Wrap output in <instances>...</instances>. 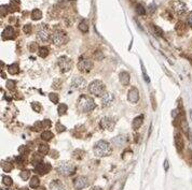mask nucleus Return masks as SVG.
<instances>
[{
  "label": "nucleus",
  "instance_id": "1",
  "mask_svg": "<svg viewBox=\"0 0 192 190\" xmlns=\"http://www.w3.org/2000/svg\"><path fill=\"white\" fill-rule=\"evenodd\" d=\"M77 106H78V110L80 111V112H82V113H89V112H92L95 109L96 104L91 97L82 95L78 99Z\"/></svg>",
  "mask_w": 192,
  "mask_h": 190
},
{
  "label": "nucleus",
  "instance_id": "2",
  "mask_svg": "<svg viewBox=\"0 0 192 190\" xmlns=\"http://www.w3.org/2000/svg\"><path fill=\"white\" fill-rule=\"evenodd\" d=\"M93 151L96 157H107L112 154V148L110 144L106 141H98L95 143Z\"/></svg>",
  "mask_w": 192,
  "mask_h": 190
},
{
  "label": "nucleus",
  "instance_id": "3",
  "mask_svg": "<svg viewBox=\"0 0 192 190\" xmlns=\"http://www.w3.org/2000/svg\"><path fill=\"white\" fill-rule=\"evenodd\" d=\"M89 92L96 97H103L106 94V86L102 81H93L89 86Z\"/></svg>",
  "mask_w": 192,
  "mask_h": 190
},
{
  "label": "nucleus",
  "instance_id": "4",
  "mask_svg": "<svg viewBox=\"0 0 192 190\" xmlns=\"http://www.w3.org/2000/svg\"><path fill=\"white\" fill-rule=\"evenodd\" d=\"M57 171L61 175L63 176H69L71 174H74V171H76V165L71 162H68V161H64V162H61L59 165L57 167Z\"/></svg>",
  "mask_w": 192,
  "mask_h": 190
},
{
  "label": "nucleus",
  "instance_id": "5",
  "mask_svg": "<svg viewBox=\"0 0 192 190\" xmlns=\"http://www.w3.org/2000/svg\"><path fill=\"white\" fill-rule=\"evenodd\" d=\"M51 39L52 42L55 45H57V46H61V45H63V44H65L67 42L66 33L62 31V30H55L54 32L52 33Z\"/></svg>",
  "mask_w": 192,
  "mask_h": 190
},
{
  "label": "nucleus",
  "instance_id": "6",
  "mask_svg": "<svg viewBox=\"0 0 192 190\" xmlns=\"http://www.w3.org/2000/svg\"><path fill=\"white\" fill-rule=\"evenodd\" d=\"M57 63H58V67L61 68V70H62L63 72L69 71V70L71 69V66H72V61H71L68 57H66V56L59 57Z\"/></svg>",
  "mask_w": 192,
  "mask_h": 190
},
{
  "label": "nucleus",
  "instance_id": "7",
  "mask_svg": "<svg viewBox=\"0 0 192 190\" xmlns=\"http://www.w3.org/2000/svg\"><path fill=\"white\" fill-rule=\"evenodd\" d=\"M93 68V62L90 59H80V61L78 62V69L83 73L90 72Z\"/></svg>",
  "mask_w": 192,
  "mask_h": 190
},
{
  "label": "nucleus",
  "instance_id": "8",
  "mask_svg": "<svg viewBox=\"0 0 192 190\" xmlns=\"http://www.w3.org/2000/svg\"><path fill=\"white\" fill-rule=\"evenodd\" d=\"M37 38L41 42H47L50 39V33H49V28L47 25H41V27L38 29Z\"/></svg>",
  "mask_w": 192,
  "mask_h": 190
},
{
  "label": "nucleus",
  "instance_id": "9",
  "mask_svg": "<svg viewBox=\"0 0 192 190\" xmlns=\"http://www.w3.org/2000/svg\"><path fill=\"white\" fill-rule=\"evenodd\" d=\"M51 165L50 163H45V162H39L37 165H35V172L39 174V175H45L47 173L51 171Z\"/></svg>",
  "mask_w": 192,
  "mask_h": 190
},
{
  "label": "nucleus",
  "instance_id": "10",
  "mask_svg": "<svg viewBox=\"0 0 192 190\" xmlns=\"http://www.w3.org/2000/svg\"><path fill=\"white\" fill-rule=\"evenodd\" d=\"M89 185V180L85 176H78L74 180V187L77 190H81Z\"/></svg>",
  "mask_w": 192,
  "mask_h": 190
},
{
  "label": "nucleus",
  "instance_id": "11",
  "mask_svg": "<svg viewBox=\"0 0 192 190\" xmlns=\"http://www.w3.org/2000/svg\"><path fill=\"white\" fill-rule=\"evenodd\" d=\"M115 123L111 119L110 117H104V118H102V120H100V127L103 129H105V130L112 131L113 128H115Z\"/></svg>",
  "mask_w": 192,
  "mask_h": 190
},
{
  "label": "nucleus",
  "instance_id": "12",
  "mask_svg": "<svg viewBox=\"0 0 192 190\" xmlns=\"http://www.w3.org/2000/svg\"><path fill=\"white\" fill-rule=\"evenodd\" d=\"M173 9L174 11L179 15L185 14L187 12V6L184 2H181V1H175L173 3Z\"/></svg>",
  "mask_w": 192,
  "mask_h": 190
},
{
  "label": "nucleus",
  "instance_id": "13",
  "mask_svg": "<svg viewBox=\"0 0 192 190\" xmlns=\"http://www.w3.org/2000/svg\"><path fill=\"white\" fill-rule=\"evenodd\" d=\"M115 101V96L110 94V92H106L105 95L102 97V104H103L104 107H108L110 106Z\"/></svg>",
  "mask_w": 192,
  "mask_h": 190
},
{
  "label": "nucleus",
  "instance_id": "14",
  "mask_svg": "<svg viewBox=\"0 0 192 190\" xmlns=\"http://www.w3.org/2000/svg\"><path fill=\"white\" fill-rule=\"evenodd\" d=\"M71 86H72L74 89H83V88L86 87V82L82 77H76V78L72 80Z\"/></svg>",
  "mask_w": 192,
  "mask_h": 190
},
{
  "label": "nucleus",
  "instance_id": "15",
  "mask_svg": "<svg viewBox=\"0 0 192 190\" xmlns=\"http://www.w3.org/2000/svg\"><path fill=\"white\" fill-rule=\"evenodd\" d=\"M15 37V30L12 26H8L7 28L2 31V39L4 40H10Z\"/></svg>",
  "mask_w": 192,
  "mask_h": 190
},
{
  "label": "nucleus",
  "instance_id": "16",
  "mask_svg": "<svg viewBox=\"0 0 192 190\" xmlns=\"http://www.w3.org/2000/svg\"><path fill=\"white\" fill-rule=\"evenodd\" d=\"M127 98H129V101L132 103H136L139 99V94H138V90L137 88L133 87L129 89V95H127Z\"/></svg>",
  "mask_w": 192,
  "mask_h": 190
},
{
  "label": "nucleus",
  "instance_id": "17",
  "mask_svg": "<svg viewBox=\"0 0 192 190\" xmlns=\"http://www.w3.org/2000/svg\"><path fill=\"white\" fill-rule=\"evenodd\" d=\"M50 125H51V121L49 119H45L43 121H37L36 124L33 125V129L36 130V131H39V130H42V129L47 128V127H50Z\"/></svg>",
  "mask_w": 192,
  "mask_h": 190
},
{
  "label": "nucleus",
  "instance_id": "18",
  "mask_svg": "<svg viewBox=\"0 0 192 190\" xmlns=\"http://www.w3.org/2000/svg\"><path fill=\"white\" fill-rule=\"evenodd\" d=\"M175 144H176L177 150L180 153L181 150L184 149V139H182V136H181L180 133H177L176 136H175Z\"/></svg>",
  "mask_w": 192,
  "mask_h": 190
},
{
  "label": "nucleus",
  "instance_id": "19",
  "mask_svg": "<svg viewBox=\"0 0 192 190\" xmlns=\"http://www.w3.org/2000/svg\"><path fill=\"white\" fill-rule=\"evenodd\" d=\"M143 120H144V115H139V116H137L134 118L133 124H132L134 130H137V129L141 128V125H143Z\"/></svg>",
  "mask_w": 192,
  "mask_h": 190
},
{
  "label": "nucleus",
  "instance_id": "20",
  "mask_svg": "<svg viewBox=\"0 0 192 190\" xmlns=\"http://www.w3.org/2000/svg\"><path fill=\"white\" fill-rule=\"evenodd\" d=\"M119 80H120L122 85H127L129 83V74L125 71H123L119 74Z\"/></svg>",
  "mask_w": 192,
  "mask_h": 190
},
{
  "label": "nucleus",
  "instance_id": "21",
  "mask_svg": "<svg viewBox=\"0 0 192 190\" xmlns=\"http://www.w3.org/2000/svg\"><path fill=\"white\" fill-rule=\"evenodd\" d=\"M8 71H9V73L10 74H17L19 72V65L17 63H13V65H10L9 68H8Z\"/></svg>",
  "mask_w": 192,
  "mask_h": 190
},
{
  "label": "nucleus",
  "instance_id": "22",
  "mask_svg": "<svg viewBox=\"0 0 192 190\" xmlns=\"http://www.w3.org/2000/svg\"><path fill=\"white\" fill-rule=\"evenodd\" d=\"M41 17H42V12H41L39 9L33 10V12H31V19H33V21H38V19H40Z\"/></svg>",
  "mask_w": 192,
  "mask_h": 190
},
{
  "label": "nucleus",
  "instance_id": "23",
  "mask_svg": "<svg viewBox=\"0 0 192 190\" xmlns=\"http://www.w3.org/2000/svg\"><path fill=\"white\" fill-rule=\"evenodd\" d=\"M49 150H50V148H49V145H47V144H40L39 147H38V151L41 155H47L49 153Z\"/></svg>",
  "mask_w": 192,
  "mask_h": 190
},
{
  "label": "nucleus",
  "instance_id": "24",
  "mask_svg": "<svg viewBox=\"0 0 192 190\" xmlns=\"http://www.w3.org/2000/svg\"><path fill=\"white\" fill-rule=\"evenodd\" d=\"M9 7L11 8V11L12 12L19 11V0H11V2H10V6H9Z\"/></svg>",
  "mask_w": 192,
  "mask_h": 190
},
{
  "label": "nucleus",
  "instance_id": "25",
  "mask_svg": "<svg viewBox=\"0 0 192 190\" xmlns=\"http://www.w3.org/2000/svg\"><path fill=\"white\" fill-rule=\"evenodd\" d=\"M49 54V50L48 48H45V46H42V48H39V50H38V55L40 56V57H42V58H45V57H47Z\"/></svg>",
  "mask_w": 192,
  "mask_h": 190
},
{
  "label": "nucleus",
  "instance_id": "26",
  "mask_svg": "<svg viewBox=\"0 0 192 190\" xmlns=\"http://www.w3.org/2000/svg\"><path fill=\"white\" fill-rule=\"evenodd\" d=\"M53 138V133H52L51 131H45L41 133V139L45 140V141H50V140Z\"/></svg>",
  "mask_w": 192,
  "mask_h": 190
},
{
  "label": "nucleus",
  "instance_id": "27",
  "mask_svg": "<svg viewBox=\"0 0 192 190\" xmlns=\"http://www.w3.org/2000/svg\"><path fill=\"white\" fill-rule=\"evenodd\" d=\"M39 184H40V180H39V178H38L37 176H33V177L30 178L29 185L31 188H37V187H39Z\"/></svg>",
  "mask_w": 192,
  "mask_h": 190
},
{
  "label": "nucleus",
  "instance_id": "28",
  "mask_svg": "<svg viewBox=\"0 0 192 190\" xmlns=\"http://www.w3.org/2000/svg\"><path fill=\"white\" fill-rule=\"evenodd\" d=\"M79 29L81 30L82 32H88V31H89V25H88V22H86V21H82V22L79 24Z\"/></svg>",
  "mask_w": 192,
  "mask_h": 190
},
{
  "label": "nucleus",
  "instance_id": "29",
  "mask_svg": "<svg viewBox=\"0 0 192 190\" xmlns=\"http://www.w3.org/2000/svg\"><path fill=\"white\" fill-rule=\"evenodd\" d=\"M50 188L52 190H55V188H58L59 190H63V185L59 183V180H53L50 185Z\"/></svg>",
  "mask_w": 192,
  "mask_h": 190
},
{
  "label": "nucleus",
  "instance_id": "30",
  "mask_svg": "<svg viewBox=\"0 0 192 190\" xmlns=\"http://www.w3.org/2000/svg\"><path fill=\"white\" fill-rule=\"evenodd\" d=\"M67 111V105L65 104V103H61L58 105V107H57V112H58V115H64V114L66 113Z\"/></svg>",
  "mask_w": 192,
  "mask_h": 190
},
{
  "label": "nucleus",
  "instance_id": "31",
  "mask_svg": "<svg viewBox=\"0 0 192 190\" xmlns=\"http://www.w3.org/2000/svg\"><path fill=\"white\" fill-rule=\"evenodd\" d=\"M19 176H21V178H22L23 180H27V179L30 177V171L24 170V171H22L19 173Z\"/></svg>",
  "mask_w": 192,
  "mask_h": 190
},
{
  "label": "nucleus",
  "instance_id": "32",
  "mask_svg": "<svg viewBox=\"0 0 192 190\" xmlns=\"http://www.w3.org/2000/svg\"><path fill=\"white\" fill-rule=\"evenodd\" d=\"M15 160H16V163H19V165H26L25 155H19V157H16V158H15Z\"/></svg>",
  "mask_w": 192,
  "mask_h": 190
},
{
  "label": "nucleus",
  "instance_id": "33",
  "mask_svg": "<svg viewBox=\"0 0 192 190\" xmlns=\"http://www.w3.org/2000/svg\"><path fill=\"white\" fill-rule=\"evenodd\" d=\"M31 163L33 165H37L39 162L41 161V157H39V155L38 154H33V158H31Z\"/></svg>",
  "mask_w": 192,
  "mask_h": 190
},
{
  "label": "nucleus",
  "instance_id": "34",
  "mask_svg": "<svg viewBox=\"0 0 192 190\" xmlns=\"http://www.w3.org/2000/svg\"><path fill=\"white\" fill-rule=\"evenodd\" d=\"M136 12L138 15H145L146 14V10L141 4H137L136 6Z\"/></svg>",
  "mask_w": 192,
  "mask_h": 190
},
{
  "label": "nucleus",
  "instance_id": "35",
  "mask_svg": "<svg viewBox=\"0 0 192 190\" xmlns=\"http://www.w3.org/2000/svg\"><path fill=\"white\" fill-rule=\"evenodd\" d=\"M2 169L4 170V172H10L12 170V165L11 163H9V162H2V165H1Z\"/></svg>",
  "mask_w": 192,
  "mask_h": 190
},
{
  "label": "nucleus",
  "instance_id": "36",
  "mask_svg": "<svg viewBox=\"0 0 192 190\" xmlns=\"http://www.w3.org/2000/svg\"><path fill=\"white\" fill-rule=\"evenodd\" d=\"M31 107H33V110L35 111V112H37V113H40L41 109H42L41 105L38 102H33L31 103Z\"/></svg>",
  "mask_w": 192,
  "mask_h": 190
},
{
  "label": "nucleus",
  "instance_id": "37",
  "mask_svg": "<svg viewBox=\"0 0 192 190\" xmlns=\"http://www.w3.org/2000/svg\"><path fill=\"white\" fill-rule=\"evenodd\" d=\"M49 98L51 100L53 103H57L58 102V96L54 94V92H51V94H49Z\"/></svg>",
  "mask_w": 192,
  "mask_h": 190
},
{
  "label": "nucleus",
  "instance_id": "38",
  "mask_svg": "<svg viewBox=\"0 0 192 190\" xmlns=\"http://www.w3.org/2000/svg\"><path fill=\"white\" fill-rule=\"evenodd\" d=\"M2 182H3V184L7 185V186H11L12 183H13L11 177H9V176H3V177H2Z\"/></svg>",
  "mask_w": 192,
  "mask_h": 190
},
{
  "label": "nucleus",
  "instance_id": "39",
  "mask_svg": "<svg viewBox=\"0 0 192 190\" xmlns=\"http://www.w3.org/2000/svg\"><path fill=\"white\" fill-rule=\"evenodd\" d=\"M7 87L9 90H14L15 89V82H13V81H8Z\"/></svg>",
  "mask_w": 192,
  "mask_h": 190
},
{
  "label": "nucleus",
  "instance_id": "40",
  "mask_svg": "<svg viewBox=\"0 0 192 190\" xmlns=\"http://www.w3.org/2000/svg\"><path fill=\"white\" fill-rule=\"evenodd\" d=\"M56 130H57V132L61 133V132H64L65 130H66V127L63 126L61 123H57V124H56Z\"/></svg>",
  "mask_w": 192,
  "mask_h": 190
},
{
  "label": "nucleus",
  "instance_id": "41",
  "mask_svg": "<svg viewBox=\"0 0 192 190\" xmlns=\"http://www.w3.org/2000/svg\"><path fill=\"white\" fill-rule=\"evenodd\" d=\"M152 27H153V29H154V31L157 32V36H161L162 37L163 36V31L160 28H158L157 26H154V25H152Z\"/></svg>",
  "mask_w": 192,
  "mask_h": 190
},
{
  "label": "nucleus",
  "instance_id": "42",
  "mask_svg": "<svg viewBox=\"0 0 192 190\" xmlns=\"http://www.w3.org/2000/svg\"><path fill=\"white\" fill-rule=\"evenodd\" d=\"M19 151L21 154H22V155H26V154L28 153V149L26 148L25 145H23V146H21V147L19 148Z\"/></svg>",
  "mask_w": 192,
  "mask_h": 190
},
{
  "label": "nucleus",
  "instance_id": "43",
  "mask_svg": "<svg viewBox=\"0 0 192 190\" xmlns=\"http://www.w3.org/2000/svg\"><path fill=\"white\" fill-rule=\"evenodd\" d=\"M23 31L25 33H30L31 32V25H25L23 28Z\"/></svg>",
  "mask_w": 192,
  "mask_h": 190
},
{
  "label": "nucleus",
  "instance_id": "44",
  "mask_svg": "<svg viewBox=\"0 0 192 190\" xmlns=\"http://www.w3.org/2000/svg\"><path fill=\"white\" fill-rule=\"evenodd\" d=\"M180 29L185 30V24H184V23H181V22H179L177 25H176V30H177V31H179Z\"/></svg>",
  "mask_w": 192,
  "mask_h": 190
},
{
  "label": "nucleus",
  "instance_id": "45",
  "mask_svg": "<svg viewBox=\"0 0 192 190\" xmlns=\"http://www.w3.org/2000/svg\"><path fill=\"white\" fill-rule=\"evenodd\" d=\"M143 72H144V78H145V81H146L147 83H149V78H148V75H147V73H146V71H145L144 67H143Z\"/></svg>",
  "mask_w": 192,
  "mask_h": 190
},
{
  "label": "nucleus",
  "instance_id": "46",
  "mask_svg": "<svg viewBox=\"0 0 192 190\" xmlns=\"http://www.w3.org/2000/svg\"><path fill=\"white\" fill-rule=\"evenodd\" d=\"M188 24L189 26H191L192 27V13L190 15H189V17H188Z\"/></svg>",
  "mask_w": 192,
  "mask_h": 190
},
{
  "label": "nucleus",
  "instance_id": "47",
  "mask_svg": "<svg viewBox=\"0 0 192 190\" xmlns=\"http://www.w3.org/2000/svg\"><path fill=\"white\" fill-rule=\"evenodd\" d=\"M149 9H150V12H151V13H153V12L155 11V4L152 3V6H150V7H149Z\"/></svg>",
  "mask_w": 192,
  "mask_h": 190
},
{
  "label": "nucleus",
  "instance_id": "48",
  "mask_svg": "<svg viewBox=\"0 0 192 190\" xmlns=\"http://www.w3.org/2000/svg\"><path fill=\"white\" fill-rule=\"evenodd\" d=\"M51 156H52V158H57V157H58V153H57V151L55 153V151L53 150V151H52V155H51Z\"/></svg>",
  "mask_w": 192,
  "mask_h": 190
},
{
  "label": "nucleus",
  "instance_id": "49",
  "mask_svg": "<svg viewBox=\"0 0 192 190\" xmlns=\"http://www.w3.org/2000/svg\"><path fill=\"white\" fill-rule=\"evenodd\" d=\"M164 163H165V170H167V169H168V161L167 160H165V162H164Z\"/></svg>",
  "mask_w": 192,
  "mask_h": 190
},
{
  "label": "nucleus",
  "instance_id": "50",
  "mask_svg": "<svg viewBox=\"0 0 192 190\" xmlns=\"http://www.w3.org/2000/svg\"><path fill=\"white\" fill-rule=\"evenodd\" d=\"M93 190H103V189H102L100 187H95V188H94Z\"/></svg>",
  "mask_w": 192,
  "mask_h": 190
}]
</instances>
